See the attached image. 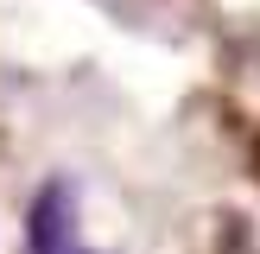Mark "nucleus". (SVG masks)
<instances>
[{
    "label": "nucleus",
    "mask_w": 260,
    "mask_h": 254,
    "mask_svg": "<svg viewBox=\"0 0 260 254\" xmlns=\"http://www.w3.org/2000/svg\"><path fill=\"white\" fill-rule=\"evenodd\" d=\"M25 248L32 254H89L83 229H76V190H70V178H51V184L32 197V210H25Z\"/></svg>",
    "instance_id": "nucleus-1"
}]
</instances>
